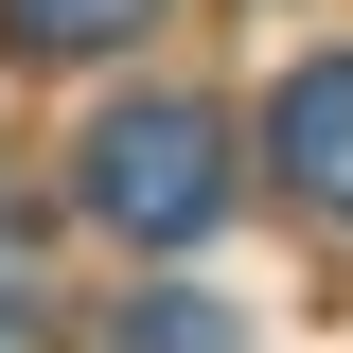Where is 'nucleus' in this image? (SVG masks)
I'll list each match as a JSON object with an SVG mask.
<instances>
[{"mask_svg": "<svg viewBox=\"0 0 353 353\" xmlns=\"http://www.w3.org/2000/svg\"><path fill=\"white\" fill-rule=\"evenodd\" d=\"M88 212L124 230V248H194V230L230 212V124L176 106V88L106 106V124H88Z\"/></svg>", "mask_w": 353, "mask_h": 353, "instance_id": "1", "label": "nucleus"}, {"mask_svg": "<svg viewBox=\"0 0 353 353\" xmlns=\"http://www.w3.org/2000/svg\"><path fill=\"white\" fill-rule=\"evenodd\" d=\"M265 159H283V194H301V212H336V230H353V53L283 71V106H265Z\"/></svg>", "mask_w": 353, "mask_h": 353, "instance_id": "2", "label": "nucleus"}, {"mask_svg": "<svg viewBox=\"0 0 353 353\" xmlns=\"http://www.w3.org/2000/svg\"><path fill=\"white\" fill-rule=\"evenodd\" d=\"M88 353H248V318L194 301V283H141V301H106V336Z\"/></svg>", "mask_w": 353, "mask_h": 353, "instance_id": "3", "label": "nucleus"}, {"mask_svg": "<svg viewBox=\"0 0 353 353\" xmlns=\"http://www.w3.org/2000/svg\"><path fill=\"white\" fill-rule=\"evenodd\" d=\"M141 18H159V0H0V36H18V53H124Z\"/></svg>", "mask_w": 353, "mask_h": 353, "instance_id": "4", "label": "nucleus"}, {"mask_svg": "<svg viewBox=\"0 0 353 353\" xmlns=\"http://www.w3.org/2000/svg\"><path fill=\"white\" fill-rule=\"evenodd\" d=\"M0 353H36V301H18V230H0Z\"/></svg>", "mask_w": 353, "mask_h": 353, "instance_id": "5", "label": "nucleus"}]
</instances>
